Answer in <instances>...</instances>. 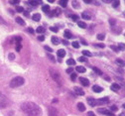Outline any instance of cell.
I'll list each match as a JSON object with an SVG mask.
<instances>
[{
  "mask_svg": "<svg viewBox=\"0 0 125 116\" xmlns=\"http://www.w3.org/2000/svg\"><path fill=\"white\" fill-rule=\"evenodd\" d=\"M22 110L27 116H42L41 108L34 102H26L22 105Z\"/></svg>",
  "mask_w": 125,
  "mask_h": 116,
  "instance_id": "6da1fadb",
  "label": "cell"
},
{
  "mask_svg": "<svg viewBox=\"0 0 125 116\" xmlns=\"http://www.w3.org/2000/svg\"><path fill=\"white\" fill-rule=\"evenodd\" d=\"M24 82H25V79L22 76H16V77H14V78L11 79L10 86L12 88H16V87H19V86L23 85Z\"/></svg>",
  "mask_w": 125,
  "mask_h": 116,
  "instance_id": "7a4b0ae2",
  "label": "cell"
},
{
  "mask_svg": "<svg viewBox=\"0 0 125 116\" xmlns=\"http://www.w3.org/2000/svg\"><path fill=\"white\" fill-rule=\"evenodd\" d=\"M50 74H51V76L53 77V79L57 82V84H59L60 85L62 84V76L60 75V74H59L57 71L51 69V70H50Z\"/></svg>",
  "mask_w": 125,
  "mask_h": 116,
  "instance_id": "3957f363",
  "label": "cell"
},
{
  "mask_svg": "<svg viewBox=\"0 0 125 116\" xmlns=\"http://www.w3.org/2000/svg\"><path fill=\"white\" fill-rule=\"evenodd\" d=\"M8 104H9L8 98L4 94L0 93V108H5L8 106Z\"/></svg>",
  "mask_w": 125,
  "mask_h": 116,
  "instance_id": "277c9868",
  "label": "cell"
},
{
  "mask_svg": "<svg viewBox=\"0 0 125 116\" xmlns=\"http://www.w3.org/2000/svg\"><path fill=\"white\" fill-rule=\"evenodd\" d=\"M49 116H58V110L55 107L51 106L49 108Z\"/></svg>",
  "mask_w": 125,
  "mask_h": 116,
  "instance_id": "5b68a950",
  "label": "cell"
},
{
  "mask_svg": "<svg viewBox=\"0 0 125 116\" xmlns=\"http://www.w3.org/2000/svg\"><path fill=\"white\" fill-rule=\"evenodd\" d=\"M80 82L83 86H88L89 85V80L85 77H80Z\"/></svg>",
  "mask_w": 125,
  "mask_h": 116,
  "instance_id": "8992f818",
  "label": "cell"
},
{
  "mask_svg": "<svg viewBox=\"0 0 125 116\" xmlns=\"http://www.w3.org/2000/svg\"><path fill=\"white\" fill-rule=\"evenodd\" d=\"M87 102H88V104L90 105V106H92V107H94L95 105H96V100L94 98H92V97H88L87 98Z\"/></svg>",
  "mask_w": 125,
  "mask_h": 116,
  "instance_id": "52a82bcc",
  "label": "cell"
},
{
  "mask_svg": "<svg viewBox=\"0 0 125 116\" xmlns=\"http://www.w3.org/2000/svg\"><path fill=\"white\" fill-rule=\"evenodd\" d=\"M73 91H74L77 95H84V91H83L81 87H77V86L74 87V88H73Z\"/></svg>",
  "mask_w": 125,
  "mask_h": 116,
  "instance_id": "ba28073f",
  "label": "cell"
},
{
  "mask_svg": "<svg viewBox=\"0 0 125 116\" xmlns=\"http://www.w3.org/2000/svg\"><path fill=\"white\" fill-rule=\"evenodd\" d=\"M60 14H61V9H60V8H55V9L52 10L51 13H50L51 16H59Z\"/></svg>",
  "mask_w": 125,
  "mask_h": 116,
  "instance_id": "9c48e42d",
  "label": "cell"
},
{
  "mask_svg": "<svg viewBox=\"0 0 125 116\" xmlns=\"http://www.w3.org/2000/svg\"><path fill=\"white\" fill-rule=\"evenodd\" d=\"M109 101L108 97H103V98H100L98 100H96V104H103V103H106Z\"/></svg>",
  "mask_w": 125,
  "mask_h": 116,
  "instance_id": "30bf717a",
  "label": "cell"
},
{
  "mask_svg": "<svg viewBox=\"0 0 125 116\" xmlns=\"http://www.w3.org/2000/svg\"><path fill=\"white\" fill-rule=\"evenodd\" d=\"M57 56L59 58H64L66 56V51H65V50H62V49L59 50V51L57 52Z\"/></svg>",
  "mask_w": 125,
  "mask_h": 116,
  "instance_id": "8fae6325",
  "label": "cell"
},
{
  "mask_svg": "<svg viewBox=\"0 0 125 116\" xmlns=\"http://www.w3.org/2000/svg\"><path fill=\"white\" fill-rule=\"evenodd\" d=\"M92 90L94 91V92L99 93V92H102L103 88H102L101 86H99V85H93V86H92Z\"/></svg>",
  "mask_w": 125,
  "mask_h": 116,
  "instance_id": "7c38bea8",
  "label": "cell"
},
{
  "mask_svg": "<svg viewBox=\"0 0 125 116\" xmlns=\"http://www.w3.org/2000/svg\"><path fill=\"white\" fill-rule=\"evenodd\" d=\"M32 19H33L34 21H36V22H39L40 19H41V15H40L39 13H36V14H34V15L32 16Z\"/></svg>",
  "mask_w": 125,
  "mask_h": 116,
  "instance_id": "4fadbf2b",
  "label": "cell"
},
{
  "mask_svg": "<svg viewBox=\"0 0 125 116\" xmlns=\"http://www.w3.org/2000/svg\"><path fill=\"white\" fill-rule=\"evenodd\" d=\"M64 36H65L67 39H72V38H73L72 33H71V31H69V30H66V31H65V33H64Z\"/></svg>",
  "mask_w": 125,
  "mask_h": 116,
  "instance_id": "5bb4252c",
  "label": "cell"
},
{
  "mask_svg": "<svg viewBox=\"0 0 125 116\" xmlns=\"http://www.w3.org/2000/svg\"><path fill=\"white\" fill-rule=\"evenodd\" d=\"M82 17H83V19H85V20H90V19H91L90 14H88V13H86V12H83V13L82 14Z\"/></svg>",
  "mask_w": 125,
  "mask_h": 116,
  "instance_id": "9a60e30c",
  "label": "cell"
},
{
  "mask_svg": "<svg viewBox=\"0 0 125 116\" xmlns=\"http://www.w3.org/2000/svg\"><path fill=\"white\" fill-rule=\"evenodd\" d=\"M75 70H76V72H77V73H85V72H86L85 68L81 67V65H77V67L75 68Z\"/></svg>",
  "mask_w": 125,
  "mask_h": 116,
  "instance_id": "2e32d148",
  "label": "cell"
},
{
  "mask_svg": "<svg viewBox=\"0 0 125 116\" xmlns=\"http://www.w3.org/2000/svg\"><path fill=\"white\" fill-rule=\"evenodd\" d=\"M77 109H79L80 111H85V106L83 103L80 102V103H77Z\"/></svg>",
  "mask_w": 125,
  "mask_h": 116,
  "instance_id": "e0dca14e",
  "label": "cell"
},
{
  "mask_svg": "<svg viewBox=\"0 0 125 116\" xmlns=\"http://www.w3.org/2000/svg\"><path fill=\"white\" fill-rule=\"evenodd\" d=\"M15 21H16L18 24H20L21 26H25V21L22 18H20V17H17L16 19H15Z\"/></svg>",
  "mask_w": 125,
  "mask_h": 116,
  "instance_id": "ac0fdd59",
  "label": "cell"
},
{
  "mask_svg": "<svg viewBox=\"0 0 125 116\" xmlns=\"http://www.w3.org/2000/svg\"><path fill=\"white\" fill-rule=\"evenodd\" d=\"M28 4L31 6H37L39 4H42V1H28Z\"/></svg>",
  "mask_w": 125,
  "mask_h": 116,
  "instance_id": "d6986e66",
  "label": "cell"
},
{
  "mask_svg": "<svg viewBox=\"0 0 125 116\" xmlns=\"http://www.w3.org/2000/svg\"><path fill=\"white\" fill-rule=\"evenodd\" d=\"M52 42H53V44L54 45H59L60 44V42H61V40L58 38V37H52Z\"/></svg>",
  "mask_w": 125,
  "mask_h": 116,
  "instance_id": "ffe728a7",
  "label": "cell"
},
{
  "mask_svg": "<svg viewBox=\"0 0 125 116\" xmlns=\"http://www.w3.org/2000/svg\"><path fill=\"white\" fill-rule=\"evenodd\" d=\"M111 89H112V90H114V91H117V90H119V89H120V85H119V84H113L111 85Z\"/></svg>",
  "mask_w": 125,
  "mask_h": 116,
  "instance_id": "44dd1931",
  "label": "cell"
},
{
  "mask_svg": "<svg viewBox=\"0 0 125 116\" xmlns=\"http://www.w3.org/2000/svg\"><path fill=\"white\" fill-rule=\"evenodd\" d=\"M98 112H100L101 114H104V115H107L109 112H110V111H109V110H107V109H104V108H99L98 109Z\"/></svg>",
  "mask_w": 125,
  "mask_h": 116,
  "instance_id": "7402d4cb",
  "label": "cell"
},
{
  "mask_svg": "<svg viewBox=\"0 0 125 116\" xmlns=\"http://www.w3.org/2000/svg\"><path fill=\"white\" fill-rule=\"evenodd\" d=\"M42 10L46 13H49L50 12V6L49 5H43L42 6Z\"/></svg>",
  "mask_w": 125,
  "mask_h": 116,
  "instance_id": "603a6c76",
  "label": "cell"
},
{
  "mask_svg": "<svg viewBox=\"0 0 125 116\" xmlns=\"http://www.w3.org/2000/svg\"><path fill=\"white\" fill-rule=\"evenodd\" d=\"M77 25H79L80 28H83V29L86 28V24L84 22H83V21H79V22H77Z\"/></svg>",
  "mask_w": 125,
  "mask_h": 116,
  "instance_id": "cb8c5ba5",
  "label": "cell"
},
{
  "mask_svg": "<svg viewBox=\"0 0 125 116\" xmlns=\"http://www.w3.org/2000/svg\"><path fill=\"white\" fill-rule=\"evenodd\" d=\"M59 3L62 7H67V5H68V1H67V0H60Z\"/></svg>",
  "mask_w": 125,
  "mask_h": 116,
  "instance_id": "d4e9b609",
  "label": "cell"
},
{
  "mask_svg": "<svg viewBox=\"0 0 125 116\" xmlns=\"http://www.w3.org/2000/svg\"><path fill=\"white\" fill-rule=\"evenodd\" d=\"M115 63H116L117 64H119V67H124V61H123V60L118 59V60L115 61Z\"/></svg>",
  "mask_w": 125,
  "mask_h": 116,
  "instance_id": "484cf974",
  "label": "cell"
},
{
  "mask_svg": "<svg viewBox=\"0 0 125 116\" xmlns=\"http://www.w3.org/2000/svg\"><path fill=\"white\" fill-rule=\"evenodd\" d=\"M36 32L39 33V34H43V33H45V28L44 27H38Z\"/></svg>",
  "mask_w": 125,
  "mask_h": 116,
  "instance_id": "4316f807",
  "label": "cell"
},
{
  "mask_svg": "<svg viewBox=\"0 0 125 116\" xmlns=\"http://www.w3.org/2000/svg\"><path fill=\"white\" fill-rule=\"evenodd\" d=\"M67 63H68L69 65H74V64H75V61H74L73 59H69V60L67 61Z\"/></svg>",
  "mask_w": 125,
  "mask_h": 116,
  "instance_id": "83f0119b",
  "label": "cell"
},
{
  "mask_svg": "<svg viewBox=\"0 0 125 116\" xmlns=\"http://www.w3.org/2000/svg\"><path fill=\"white\" fill-rule=\"evenodd\" d=\"M83 57H91V53L89 51H86V50L83 51Z\"/></svg>",
  "mask_w": 125,
  "mask_h": 116,
  "instance_id": "f1b7e54d",
  "label": "cell"
},
{
  "mask_svg": "<svg viewBox=\"0 0 125 116\" xmlns=\"http://www.w3.org/2000/svg\"><path fill=\"white\" fill-rule=\"evenodd\" d=\"M92 70H93V71H94V72H95V73H96L97 74H99V75H101V74H102V72H101V71H100L99 69L95 68V67H92Z\"/></svg>",
  "mask_w": 125,
  "mask_h": 116,
  "instance_id": "f546056e",
  "label": "cell"
},
{
  "mask_svg": "<svg viewBox=\"0 0 125 116\" xmlns=\"http://www.w3.org/2000/svg\"><path fill=\"white\" fill-rule=\"evenodd\" d=\"M70 17H71V19L73 21H77L79 20V16L77 15H70Z\"/></svg>",
  "mask_w": 125,
  "mask_h": 116,
  "instance_id": "4dcf8cb0",
  "label": "cell"
},
{
  "mask_svg": "<svg viewBox=\"0 0 125 116\" xmlns=\"http://www.w3.org/2000/svg\"><path fill=\"white\" fill-rule=\"evenodd\" d=\"M105 38V34H97V39L100 41H103Z\"/></svg>",
  "mask_w": 125,
  "mask_h": 116,
  "instance_id": "1f68e13d",
  "label": "cell"
},
{
  "mask_svg": "<svg viewBox=\"0 0 125 116\" xmlns=\"http://www.w3.org/2000/svg\"><path fill=\"white\" fill-rule=\"evenodd\" d=\"M21 49H22V45H21V43H17V45H16V51H17V52H20V51H21Z\"/></svg>",
  "mask_w": 125,
  "mask_h": 116,
  "instance_id": "d6a6232c",
  "label": "cell"
},
{
  "mask_svg": "<svg viewBox=\"0 0 125 116\" xmlns=\"http://www.w3.org/2000/svg\"><path fill=\"white\" fill-rule=\"evenodd\" d=\"M72 45H73V47L75 48V49H79V48H80V43H79V42H73Z\"/></svg>",
  "mask_w": 125,
  "mask_h": 116,
  "instance_id": "836d02e7",
  "label": "cell"
},
{
  "mask_svg": "<svg viewBox=\"0 0 125 116\" xmlns=\"http://www.w3.org/2000/svg\"><path fill=\"white\" fill-rule=\"evenodd\" d=\"M112 2H113V4H112V5H113V7H114V8L118 7V6H119V4H120V1H119V0H116V1H112Z\"/></svg>",
  "mask_w": 125,
  "mask_h": 116,
  "instance_id": "e575fe53",
  "label": "cell"
},
{
  "mask_svg": "<svg viewBox=\"0 0 125 116\" xmlns=\"http://www.w3.org/2000/svg\"><path fill=\"white\" fill-rule=\"evenodd\" d=\"M73 8H79L80 7V4L77 1H73Z\"/></svg>",
  "mask_w": 125,
  "mask_h": 116,
  "instance_id": "d590c367",
  "label": "cell"
},
{
  "mask_svg": "<svg viewBox=\"0 0 125 116\" xmlns=\"http://www.w3.org/2000/svg\"><path fill=\"white\" fill-rule=\"evenodd\" d=\"M79 61H80V62H83V63H86V62H87V59H86L85 57H81V58H79Z\"/></svg>",
  "mask_w": 125,
  "mask_h": 116,
  "instance_id": "8d00e7d4",
  "label": "cell"
},
{
  "mask_svg": "<svg viewBox=\"0 0 125 116\" xmlns=\"http://www.w3.org/2000/svg\"><path fill=\"white\" fill-rule=\"evenodd\" d=\"M110 48L113 50L114 52H116V53H118V52H119V50H118V48H117L116 46H113V45H112V46H110Z\"/></svg>",
  "mask_w": 125,
  "mask_h": 116,
  "instance_id": "74e56055",
  "label": "cell"
},
{
  "mask_svg": "<svg viewBox=\"0 0 125 116\" xmlns=\"http://www.w3.org/2000/svg\"><path fill=\"white\" fill-rule=\"evenodd\" d=\"M109 23H110V25L113 27V26H115V24H116V21H115L114 19H110V20H109Z\"/></svg>",
  "mask_w": 125,
  "mask_h": 116,
  "instance_id": "f35d334b",
  "label": "cell"
},
{
  "mask_svg": "<svg viewBox=\"0 0 125 116\" xmlns=\"http://www.w3.org/2000/svg\"><path fill=\"white\" fill-rule=\"evenodd\" d=\"M20 1L19 0H10L9 1V3H11V4H18Z\"/></svg>",
  "mask_w": 125,
  "mask_h": 116,
  "instance_id": "ab89813d",
  "label": "cell"
},
{
  "mask_svg": "<svg viewBox=\"0 0 125 116\" xmlns=\"http://www.w3.org/2000/svg\"><path fill=\"white\" fill-rule=\"evenodd\" d=\"M50 30H51V31H53V32H55V33H57V32L59 31L58 27H51V28H50Z\"/></svg>",
  "mask_w": 125,
  "mask_h": 116,
  "instance_id": "60d3db41",
  "label": "cell"
},
{
  "mask_svg": "<svg viewBox=\"0 0 125 116\" xmlns=\"http://www.w3.org/2000/svg\"><path fill=\"white\" fill-rule=\"evenodd\" d=\"M23 10H24V8H23L22 6H19V7H17V9H16L17 12H23Z\"/></svg>",
  "mask_w": 125,
  "mask_h": 116,
  "instance_id": "b9f144b4",
  "label": "cell"
},
{
  "mask_svg": "<svg viewBox=\"0 0 125 116\" xmlns=\"http://www.w3.org/2000/svg\"><path fill=\"white\" fill-rule=\"evenodd\" d=\"M110 109H111L112 111H117L118 108H117V106H115V105H111V106H110Z\"/></svg>",
  "mask_w": 125,
  "mask_h": 116,
  "instance_id": "7bdbcfd3",
  "label": "cell"
},
{
  "mask_svg": "<svg viewBox=\"0 0 125 116\" xmlns=\"http://www.w3.org/2000/svg\"><path fill=\"white\" fill-rule=\"evenodd\" d=\"M45 49H46L48 52H51V53L53 52V49H52V48H50V47H48V46H45Z\"/></svg>",
  "mask_w": 125,
  "mask_h": 116,
  "instance_id": "ee69618b",
  "label": "cell"
},
{
  "mask_svg": "<svg viewBox=\"0 0 125 116\" xmlns=\"http://www.w3.org/2000/svg\"><path fill=\"white\" fill-rule=\"evenodd\" d=\"M94 46H95V47H98V48H102V49L105 47V46H104V44H95Z\"/></svg>",
  "mask_w": 125,
  "mask_h": 116,
  "instance_id": "f6af8a7d",
  "label": "cell"
},
{
  "mask_svg": "<svg viewBox=\"0 0 125 116\" xmlns=\"http://www.w3.org/2000/svg\"><path fill=\"white\" fill-rule=\"evenodd\" d=\"M71 78H72V80H74L75 78H76V74H72V75H71Z\"/></svg>",
  "mask_w": 125,
  "mask_h": 116,
  "instance_id": "bcb514c9",
  "label": "cell"
},
{
  "mask_svg": "<svg viewBox=\"0 0 125 116\" xmlns=\"http://www.w3.org/2000/svg\"><path fill=\"white\" fill-rule=\"evenodd\" d=\"M118 47H119V49H118V50H121V51H124V45H123V44H119V45H118Z\"/></svg>",
  "mask_w": 125,
  "mask_h": 116,
  "instance_id": "7dc6e473",
  "label": "cell"
},
{
  "mask_svg": "<svg viewBox=\"0 0 125 116\" xmlns=\"http://www.w3.org/2000/svg\"><path fill=\"white\" fill-rule=\"evenodd\" d=\"M67 73H68V74H73V68L68 69V70H67Z\"/></svg>",
  "mask_w": 125,
  "mask_h": 116,
  "instance_id": "c3c4849f",
  "label": "cell"
},
{
  "mask_svg": "<svg viewBox=\"0 0 125 116\" xmlns=\"http://www.w3.org/2000/svg\"><path fill=\"white\" fill-rule=\"evenodd\" d=\"M27 31H28V32H30L31 34H34V32H35V31H34L32 28H28V29H27Z\"/></svg>",
  "mask_w": 125,
  "mask_h": 116,
  "instance_id": "681fc988",
  "label": "cell"
},
{
  "mask_svg": "<svg viewBox=\"0 0 125 116\" xmlns=\"http://www.w3.org/2000/svg\"><path fill=\"white\" fill-rule=\"evenodd\" d=\"M14 58H15V56H14V54H9V59L12 61V60H14Z\"/></svg>",
  "mask_w": 125,
  "mask_h": 116,
  "instance_id": "f907efd6",
  "label": "cell"
},
{
  "mask_svg": "<svg viewBox=\"0 0 125 116\" xmlns=\"http://www.w3.org/2000/svg\"><path fill=\"white\" fill-rule=\"evenodd\" d=\"M38 40H39V41H44V40H45V37H44V36H39V37H38Z\"/></svg>",
  "mask_w": 125,
  "mask_h": 116,
  "instance_id": "816d5d0a",
  "label": "cell"
},
{
  "mask_svg": "<svg viewBox=\"0 0 125 116\" xmlns=\"http://www.w3.org/2000/svg\"><path fill=\"white\" fill-rule=\"evenodd\" d=\"M83 2L86 3V4H88V3H91L92 1H91V0H83Z\"/></svg>",
  "mask_w": 125,
  "mask_h": 116,
  "instance_id": "f5cc1de1",
  "label": "cell"
},
{
  "mask_svg": "<svg viewBox=\"0 0 125 116\" xmlns=\"http://www.w3.org/2000/svg\"><path fill=\"white\" fill-rule=\"evenodd\" d=\"M88 116H95V115H94V113H93L92 111H89L88 112Z\"/></svg>",
  "mask_w": 125,
  "mask_h": 116,
  "instance_id": "db71d44e",
  "label": "cell"
},
{
  "mask_svg": "<svg viewBox=\"0 0 125 116\" xmlns=\"http://www.w3.org/2000/svg\"><path fill=\"white\" fill-rule=\"evenodd\" d=\"M0 24H5V22H4V20L1 18V16H0Z\"/></svg>",
  "mask_w": 125,
  "mask_h": 116,
  "instance_id": "11a10c76",
  "label": "cell"
},
{
  "mask_svg": "<svg viewBox=\"0 0 125 116\" xmlns=\"http://www.w3.org/2000/svg\"><path fill=\"white\" fill-rule=\"evenodd\" d=\"M62 44H64V45H69V42L67 40H64V41H62Z\"/></svg>",
  "mask_w": 125,
  "mask_h": 116,
  "instance_id": "9f6ffc18",
  "label": "cell"
},
{
  "mask_svg": "<svg viewBox=\"0 0 125 116\" xmlns=\"http://www.w3.org/2000/svg\"><path fill=\"white\" fill-rule=\"evenodd\" d=\"M103 2H105V3H110V2H112L111 0H103Z\"/></svg>",
  "mask_w": 125,
  "mask_h": 116,
  "instance_id": "6f0895ef",
  "label": "cell"
},
{
  "mask_svg": "<svg viewBox=\"0 0 125 116\" xmlns=\"http://www.w3.org/2000/svg\"><path fill=\"white\" fill-rule=\"evenodd\" d=\"M23 13H24V15H25V16H29V12H28V11H24Z\"/></svg>",
  "mask_w": 125,
  "mask_h": 116,
  "instance_id": "680465c9",
  "label": "cell"
},
{
  "mask_svg": "<svg viewBox=\"0 0 125 116\" xmlns=\"http://www.w3.org/2000/svg\"><path fill=\"white\" fill-rule=\"evenodd\" d=\"M107 116H115V115H114V114H113L112 112H109V113L107 114Z\"/></svg>",
  "mask_w": 125,
  "mask_h": 116,
  "instance_id": "91938a15",
  "label": "cell"
},
{
  "mask_svg": "<svg viewBox=\"0 0 125 116\" xmlns=\"http://www.w3.org/2000/svg\"><path fill=\"white\" fill-rule=\"evenodd\" d=\"M49 58H50V59H51L53 62H55V59H54V57H53V56H49Z\"/></svg>",
  "mask_w": 125,
  "mask_h": 116,
  "instance_id": "94428289",
  "label": "cell"
},
{
  "mask_svg": "<svg viewBox=\"0 0 125 116\" xmlns=\"http://www.w3.org/2000/svg\"><path fill=\"white\" fill-rule=\"evenodd\" d=\"M82 42H83V45H85V46L87 45V43H86V42H85L84 40H82Z\"/></svg>",
  "mask_w": 125,
  "mask_h": 116,
  "instance_id": "6125c7cd",
  "label": "cell"
},
{
  "mask_svg": "<svg viewBox=\"0 0 125 116\" xmlns=\"http://www.w3.org/2000/svg\"><path fill=\"white\" fill-rule=\"evenodd\" d=\"M49 2L50 3H53V2H55V0H49Z\"/></svg>",
  "mask_w": 125,
  "mask_h": 116,
  "instance_id": "be15d7a7",
  "label": "cell"
},
{
  "mask_svg": "<svg viewBox=\"0 0 125 116\" xmlns=\"http://www.w3.org/2000/svg\"><path fill=\"white\" fill-rule=\"evenodd\" d=\"M120 116H124V112H123L122 114H120Z\"/></svg>",
  "mask_w": 125,
  "mask_h": 116,
  "instance_id": "e7e4bbea",
  "label": "cell"
}]
</instances>
